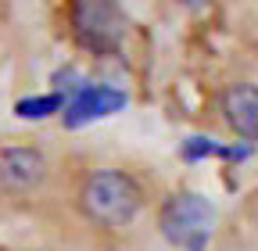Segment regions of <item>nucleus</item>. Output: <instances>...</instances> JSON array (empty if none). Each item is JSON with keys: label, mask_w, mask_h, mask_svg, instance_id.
I'll use <instances>...</instances> for the list:
<instances>
[{"label": "nucleus", "mask_w": 258, "mask_h": 251, "mask_svg": "<svg viewBox=\"0 0 258 251\" xmlns=\"http://www.w3.org/2000/svg\"><path fill=\"white\" fill-rule=\"evenodd\" d=\"M79 208H83V215L90 223L104 226V230H122L140 215L144 191L129 172L101 169V172L86 176L83 191H79Z\"/></svg>", "instance_id": "obj_1"}, {"label": "nucleus", "mask_w": 258, "mask_h": 251, "mask_svg": "<svg viewBox=\"0 0 258 251\" xmlns=\"http://www.w3.org/2000/svg\"><path fill=\"white\" fill-rule=\"evenodd\" d=\"M158 230L179 251H205L215 230V205L194 191L172 194L158 212Z\"/></svg>", "instance_id": "obj_2"}, {"label": "nucleus", "mask_w": 258, "mask_h": 251, "mask_svg": "<svg viewBox=\"0 0 258 251\" xmlns=\"http://www.w3.org/2000/svg\"><path fill=\"white\" fill-rule=\"evenodd\" d=\"M72 33L90 54H115L125 40L118 0H72Z\"/></svg>", "instance_id": "obj_3"}, {"label": "nucleus", "mask_w": 258, "mask_h": 251, "mask_svg": "<svg viewBox=\"0 0 258 251\" xmlns=\"http://www.w3.org/2000/svg\"><path fill=\"white\" fill-rule=\"evenodd\" d=\"M47 176V158L36 147H0V194H25Z\"/></svg>", "instance_id": "obj_4"}, {"label": "nucleus", "mask_w": 258, "mask_h": 251, "mask_svg": "<svg viewBox=\"0 0 258 251\" xmlns=\"http://www.w3.org/2000/svg\"><path fill=\"white\" fill-rule=\"evenodd\" d=\"M226 126L240 137V140H258V86L251 83H233L222 90L219 97Z\"/></svg>", "instance_id": "obj_5"}, {"label": "nucleus", "mask_w": 258, "mask_h": 251, "mask_svg": "<svg viewBox=\"0 0 258 251\" xmlns=\"http://www.w3.org/2000/svg\"><path fill=\"white\" fill-rule=\"evenodd\" d=\"M122 104H125V93H118L111 86H90V90H83L79 97L72 101L69 115H64V126H83L90 118H101V115L118 111Z\"/></svg>", "instance_id": "obj_6"}, {"label": "nucleus", "mask_w": 258, "mask_h": 251, "mask_svg": "<svg viewBox=\"0 0 258 251\" xmlns=\"http://www.w3.org/2000/svg\"><path fill=\"white\" fill-rule=\"evenodd\" d=\"M61 104V97H43V101H22L18 104V115L25 118H36V115H50L54 108Z\"/></svg>", "instance_id": "obj_7"}, {"label": "nucleus", "mask_w": 258, "mask_h": 251, "mask_svg": "<svg viewBox=\"0 0 258 251\" xmlns=\"http://www.w3.org/2000/svg\"><path fill=\"white\" fill-rule=\"evenodd\" d=\"M179 4H186V8H201L205 0H179Z\"/></svg>", "instance_id": "obj_8"}]
</instances>
